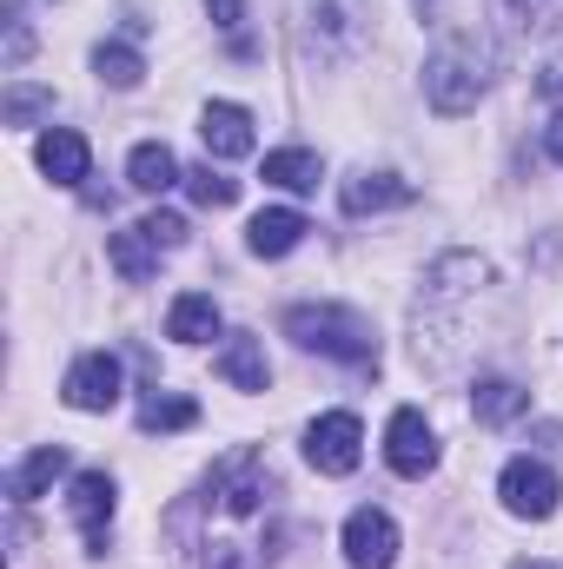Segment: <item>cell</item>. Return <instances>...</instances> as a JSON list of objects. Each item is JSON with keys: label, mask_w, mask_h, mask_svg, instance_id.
<instances>
[{"label": "cell", "mask_w": 563, "mask_h": 569, "mask_svg": "<svg viewBox=\"0 0 563 569\" xmlns=\"http://www.w3.org/2000/svg\"><path fill=\"white\" fill-rule=\"evenodd\" d=\"M166 557L179 569H266L285 543V490L266 450L233 443L213 470L166 503Z\"/></svg>", "instance_id": "obj_1"}, {"label": "cell", "mask_w": 563, "mask_h": 569, "mask_svg": "<svg viewBox=\"0 0 563 569\" xmlns=\"http://www.w3.org/2000/svg\"><path fill=\"white\" fill-rule=\"evenodd\" d=\"M285 338L318 351V358H338L352 371H378V331L352 305H292L285 311Z\"/></svg>", "instance_id": "obj_2"}, {"label": "cell", "mask_w": 563, "mask_h": 569, "mask_svg": "<svg viewBox=\"0 0 563 569\" xmlns=\"http://www.w3.org/2000/svg\"><path fill=\"white\" fill-rule=\"evenodd\" d=\"M484 87H491V47L477 33H457L424 60V100L437 120H464L484 100Z\"/></svg>", "instance_id": "obj_3"}, {"label": "cell", "mask_w": 563, "mask_h": 569, "mask_svg": "<svg viewBox=\"0 0 563 569\" xmlns=\"http://www.w3.org/2000/svg\"><path fill=\"white\" fill-rule=\"evenodd\" d=\"M365 47V20H358V0H312L305 20H298V53L318 60V67H338Z\"/></svg>", "instance_id": "obj_4"}, {"label": "cell", "mask_w": 563, "mask_h": 569, "mask_svg": "<svg viewBox=\"0 0 563 569\" xmlns=\"http://www.w3.org/2000/svg\"><path fill=\"white\" fill-rule=\"evenodd\" d=\"M497 497H504V510L511 517H531V523H544V517H557V470L551 463H537V457H511L504 463V477H497Z\"/></svg>", "instance_id": "obj_5"}, {"label": "cell", "mask_w": 563, "mask_h": 569, "mask_svg": "<svg viewBox=\"0 0 563 569\" xmlns=\"http://www.w3.org/2000/svg\"><path fill=\"white\" fill-rule=\"evenodd\" d=\"M305 457H312L318 477H352L358 457H365V425H358L352 411H325V418H312V430H305Z\"/></svg>", "instance_id": "obj_6"}, {"label": "cell", "mask_w": 563, "mask_h": 569, "mask_svg": "<svg viewBox=\"0 0 563 569\" xmlns=\"http://www.w3.org/2000/svg\"><path fill=\"white\" fill-rule=\"evenodd\" d=\"M60 398H67L73 411H113V405H120V358H113V351L73 358L67 378H60Z\"/></svg>", "instance_id": "obj_7"}, {"label": "cell", "mask_w": 563, "mask_h": 569, "mask_svg": "<svg viewBox=\"0 0 563 569\" xmlns=\"http://www.w3.org/2000/svg\"><path fill=\"white\" fill-rule=\"evenodd\" d=\"M113 503H120V490H113L107 470H80L73 490H67V510H73V523H80V537H87L93 557H100L107 537H113Z\"/></svg>", "instance_id": "obj_8"}, {"label": "cell", "mask_w": 563, "mask_h": 569, "mask_svg": "<svg viewBox=\"0 0 563 569\" xmlns=\"http://www.w3.org/2000/svg\"><path fill=\"white\" fill-rule=\"evenodd\" d=\"M385 463L398 470V477H431L437 470V430L424 425V411H392V425H385Z\"/></svg>", "instance_id": "obj_9"}, {"label": "cell", "mask_w": 563, "mask_h": 569, "mask_svg": "<svg viewBox=\"0 0 563 569\" xmlns=\"http://www.w3.org/2000/svg\"><path fill=\"white\" fill-rule=\"evenodd\" d=\"M345 563L352 569H392L398 563V523L385 510H352L345 517Z\"/></svg>", "instance_id": "obj_10"}, {"label": "cell", "mask_w": 563, "mask_h": 569, "mask_svg": "<svg viewBox=\"0 0 563 569\" xmlns=\"http://www.w3.org/2000/svg\"><path fill=\"white\" fill-rule=\"evenodd\" d=\"M199 140H206L213 159H246V152H253V113L233 107V100H206V113H199Z\"/></svg>", "instance_id": "obj_11"}, {"label": "cell", "mask_w": 563, "mask_h": 569, "mask_svg": "<svg viewBox=\"0 0 563 569\" xmlns=\"http://www.w3.org/2000/svg\"><path fill=\"white\" fill-rule=\"evenodd\" d=\"M338 199H345V212H352V219H365V212L412 206V199H418V186H412V179H398V172H352Z\"/></svg>", "instance_id": "obj_12"}, {"label": "cell", "mask_w": 563, "mask_h": 569, "mask_svg": "<svg viewBox=\"0 0 563 569\" xmlns=\"http://www.w3.org/2000/svg\"><path fill=\"white\" fill-rule=\"evenodd\" d=\"M213 371L233 385V391H266L273 385V365H266V345L253 338V331H233L226 345H219V358H213Z\"/></svg>", "instance_id": "obj_13"}, {"label": "cell", "mask_w": 563, "mask_h": 569, "mask_svg": "<svg viewBox=\"0 0 563 569\" xmlns=\"http://www.w3.org/2000/svg\"><path fill=\"white\" fill-rule=\"evenodd\" d=\"M33 159H40V172L53 179V186H80L87 179V166H93V152H87V140L73 133V127H53V133H40V146H33Z\"/></svg>", "instance_id": "obj_14"}, {"label": "cell", "mask_w": 563, "mask_h": 569, "mask_svg": "<svg viewBox=\"0 0 563 569\" xmlns=\"http://www.w3.org/2000/svg\"><path fill=\"white\" fill-rule=\"evenodd\" d=\"M305 232H312V226H305V212H292V206H266V212L246 226V246H253L259 259H285Z\"/></svg>", "instance_id": "obj_15"}, {"label": "cell", "mask_w": 563, "mask_h": 569, "mask_svg": "<svg viewBox=\"0 0 563 569\" xmlns=\"http://www.w3.org/2000/svg\"><path fill=\"white\" fill-rule=\"evenodd\" d=\"M166 338H172V345H206V338H219V305H213L206 291H179L172 311H166Z\"/></svg>", "instance_id": "obj_16"}, {"label": "cell", "mask_w": 563, "mask_h": 569, "mask_svg": "<svg viewBox=\"0 0 563 569\" xmlns=\"http://www.w3.org/2000/svg\"><path fill=\"white\" fill-rule=\"evenodd\" d=\"M179 179H186V172H179L172 146H159V140L134 146V159H127V186H134V192H172Z\"/></svg>", "instance_id": "obj_17"}, {"label": "cell", "mask_w": 563, "mask_h": 569, "mask_svg": "<svg viewBox=\"0 0 563 569\" xmlns=\"http://www.w3.org/2000/svg\"><path fill=\"white\" fill-rule=\"evenodd\" d=\"M471 411H477V425H511V418L531 411V391H524L517 378H484V385L471 391Z\"/></svg>", "instance_id": "obj_18"}, {"label": "cell", "mask_w": 563, "mask_h": 569, "mask_svg": "<svg viewBox=\"0 0 563 569\" xmlns=\"http://www.w3.org/2000/svg\"><path fill=\"white\" fill-rule=\"evenodd\" d=\"M53 477H67V450H60V443H40V450L7 477V490H13V503H33V497L53 490Z\"/></svg>", "instance_id": "obj_19"}, {"label": "cell", "mask_w": 563, "mask_h": 569, "mask_svg": "<svg viewBox=\"0 0 563 569\" xmlns=\"http://www.w3.org/2000/svg\"><path fill=\"white\" fill-rule=\"evenodd\" d=\"M266 186H285V192H318V179H325V166H318V152H305V146H279V152H266V172H259Z\"/></svg>", "instance_id": "obj_20"}, {"label": "cell", "mask_w": 563, "mask_h": 569, "mask_svg": "<svg viewBox=\"0 0 563 569\" xmlns=\"http://www.w3.org/2000/svg\"><path fill=\"white\" fill-rule=\"evenodd\" d=\"M107 259H113V272H120L127 284H146L152 279V266H159V246L146 239V226H127V232L107 239Z\"/></svg>", "instance_id": "obj_21"}, {"label": "cell", "mask_w": 563, "mask_h": 569, "mask_svg": "<svg viewBox=\"0 0 563 569\" xmlns=\"http://www.w3.org/2000/svg\"><path fill=\"white\" fill-rule=\"evenodd\" d=\"M199 425V405L192 398H172V391H146L140 398V430L159 437V430H192Z\"/></svg>", "instance_id": "obj_22"}, {"label": "cell", "mask_w": 563, "mask_h": 569, "mask_svg": "<svg viewBox=\"0 0 563 569\" xmlns=\"http://www.w3.org/2000/svg\"><path fill=\"white\" fill-rule=\"evenodd\" d=\"M93 73H100V87H140V73H146V60L134 53V47H120V40H100L93 47Z\"/></svg>", "instance_id": "obj_23"}, {"label": "cell", "mask_w": 563, "mask_h": 569, "mask_svg": "<svg viewBox=\"0 0 563 569\" xmlns=\"http://www.w3.org/2000/svg\"><path fill=\"white\" fill-rule=\"evenodd\" d=\"M0 113H7V127H33L40 113H53V87H27V80H13Z\"/></svg>", "instance_id": "obj_24"}, {"label": "cell", "mask_w": 563, "mask_h": 569, "mask_svg": "<svg viewBox=\"0 0 563 569\" xmlns=\"http://www.w3.org/2000/svg\"><path fill=\"white\" fill-rule=\"evenodd\" d=\"M186 192H192L206 212H219V206H233V199H239V179L213 172V159H206V166H192V172H186Z\"/></svg>", "instance_id": "obj_25"}, {"label": "cell", "mask_w": 563, "mask_h": 569, "mask_svg": "<svg viewBox=\"0 0 563 569\" xmlns=\"http://www.w3.org/2000/svg\"><path fill=\"white\" fill-rule=\"evenodd\" d=\"M504 13H511L517 27H537V33L563 27V0H504Z\"/></svg>", "instance_id": "obj_26"}, {"label": "cell", "mask_w": 563, "mask_h": 569, "mask_svg": "<svg viewBox=\"0 0 563 569\" xmlns=\"http://www.w3.org/2000/svg\"><path fill=\"white\" fill-rule=\"evenodd\" d=\"M140 226L159 252H179V246H186V219H179V212H146Z\"/></svg>", "instance_id": "obj_27"}, {"label": "cell", "mask_w": 563, "mask_h": 569, "mask_svg": "<svg viewBox=\"0 0 563 569\" xmlns=\"http://www.w3.org/2000/svg\"><path fill=\"white\" fill-rule=\"evenodd\" d=\"M206 13H213V27H226V33H233V47H239V53H253V40L239 33V27H246V0H206Z\"/></svg>", "instance_id": "obj_28"}, {"label": "cell", "mask_w": 563, "mask_h": 569, "mask_svg": "<svg viewBox=\"0 0 563 569\" xmlns=\"http://www.w3.org/2000/svg\"><path fill=\"white\" fill-rule=\"evenodd\" d=\"M537 93H544V100H563V60H551V67L537 73Z\"/></svg>", "instance_id": "obj_29"}, {"label": "cell", "mask_w": 563, "mask_h": 569, "mask_svg": "<svg viewBox=\"0 0 563 569\" xmlns=\"http://www.w3.org/2000/svg\"><path fill=\"white\" fill-rule=\"evenodd\" d=\"M544 146H551V159H557V166H563V113H557V120H551V127H544Z\"/></svg>", "instance_id": "obj_30"}, {"label": "cell", "mask_w": 563, "mask_h": 569, "mask_svg": "<svg viewBox=\"0 0 563 569\" xmlns=\"http://www.w3.org/2000/svg\"><path fill=\"white\" fill-rule=\"evenodd\" d=\"M537 443H551V450H563V425H544V430H537Z\"/></svg>", "instance_id": "obj_31"}]
</instances>
